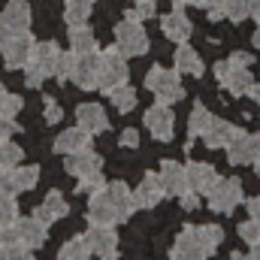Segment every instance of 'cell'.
I'll return each instance as SVG.
<instances>
[{
    "instance_id": "cell-1",
    "label": "cell",
    "mask_w": 260,
    "mask_h": 260,
    "mask_svg": "<svg viewBox=\"0 0 260 260\" xmlns=\"http://www.w3.org/2000/svg\"><path fill=\"white\" fill-rule=\"evenodd\" d=\"M58 55H61L58 43H52V40H49V43H34L27 64L21 67V70H24V85H27V88H40V85L55 73Z\"/></svg>"
},
{
    "instance_id": "cell-2",
    "label": "cell",
    "mask_w": 260,
    "mask_h": 260,
    "mask_svg": "<svg viewBox=\"0 0 260 260\" xmlns=\"http://www.w3.org/2000/svg\"><path fill=\"white\" fill-rule=\"evenodd\" d=\"M127 79H130V70H127V61H124V55H121V49H118V46H112V49L100 52L97 91H103V94H112L115 88L127 85Z\"/></svg>"
},
{
    "instance_id": "cell-3",
    "label": "cell",
    "mask_w": 260,
    "mask_h": 260,
    "mask_svg": "<svg viewBox=\"0 0 260 260\" xmlns=\"http://www.w3.org/2000/svg\"><path fill=\"white\" fill-rule=\"evenodd\" d=\"M145 88H148L160 103H170V106L185 97L182 73H179V70H167V67H151L148 76H145Z\"/></svg>"
},
{
    "instance_id": "cell-4",
    "label": "cell",
    "mask_w": 260,
    "mask_h": 260,
    "mask_svg": "<svg viewBox=\"0 0 260 260\" xmlns=\"http://www.w3.org/2000/svg\"><path fill=\"white\" fill-rule=\"evenodd\" d=\"M215 79L233 97H248V88L254 85V76H251L248 67H236V64H230V61H218L215 64Z\"/></svg>"
},
{
    "instance_id": "cell-5",
    "label": "cell",
    "mask_w": 260,
    "mask_h": 260,
    "mask_svg": "<svg viewBox=\"0 0 260 260\" xmlns=\"http://www.w3.org/2000/svg\"><path fill=\"white\" fill-rule=\"evenodd\" d=\"M115 46L121 49V55L124 58H139V55H145L148 52V37H145V30H142V21H118V27H115Z\"/></svg>"
},
{
    "instance_id": "cell-6",
    "label": "cell",
    "mask_w": 260,
    "mask_h": 260,
    "mask_svg": "<svg viewBox=\"0 0 260 260\" xmlns=\"http://www.w3.org/2000/svg\"><path fill=\"white\" fill-rule=\"evenodd\" d=\"M30 49H34V37L27 30L0 37V55H3L6 70H21L27 64V58H30Z\"/></svg>"
},
{
    "instance_id": "cell-7",
    "label": "cell",
    "mask_w": 260,
    "mask_h": 260,
    "mask_svg": "<svg viewBox=\"0 0 260 260\" xmlns=\"http://www.w3.org/2000/svg\"><path fill=\"white\" fill-rule=\"evenodd\" d=\"M206 197H209V209L212 212L227 215V212H233L242 203V185H239V179H221Z\"/></svg>"
},
{
    "instance_id": "cell-8",
    "label": "cell",
    "mask_w": 260,
    "mask_h": 260,
    "mask_svg": "<svg viewBox=\"0 0 260 260\" xmlns=\"http://www.w3.org/2000/svg\"><path fill=\"white\" fill-rule=\"evenodd\" d=\"M145 127L151 130V136L157 139V142H170L173 139V124H176V112L170 109V103H154L148 112H145Z\"/></svg>"
},
{
    "instance_id": "cell-9",
    "label": "cell",
    "mask_w": 260,
    "mask_h": 260,
    "mask_svg": "<svg viewBox=\"0 0 260 260\" xmlns=\"http://www.w3.org/2000/svg\"><path fill=\"white\" fill-rule=\"evenodd\" d=\"M30 27V6L27 0H9L0 12V37L9 34H21Z\"/></svg>"
},
{
    "instance_id": "cell-10",
    "label": "cell",
    "mask_w": 260,
    "mask_h": 260,
    "mask_svg": "<svg viewBox=\"0 0 260 260\" xmlns=\"http://www.w3.org/2000/svg\"><path fill=\"white\" fill-rule=\"evenodd\" d=\"M260 157V133H239L230 145H227V160L233 167H245L254 164Z\"/></svg>"
},
{
    "instance_id": "cell-11",
    "label": "cell",
    "mask_w": 260,
    "mask_h": 260,
    "mask_svg": "<svg viewBox=\"0 0 260 260\" xmlns=\"http://www.w3.org/2000/svg\"><path fill=\"white\" fill-rule=\"evenodd\" d=\"M157 179H160V188H164V197H182L191 182H188V170L176 160H164L160 170H157Z\"/></svg>"
},
{
    "instance_id": "cell-12",
    "label": "cell",
    "mask_w": 260,
    "mask_h": 260,
    "mask_svg": "<svg viewBox=\"0 0 260 260\" xmlns=\"http://www.w3.org/2000/svg\"><path fill=\"white\" fill-rule=\"evenodd\" d=\"M91 248V254L97 257H106V254H118V233L112 227H100V224H91L88 233L82 236Z\"/></svg>"
},
{
    "instance_id": "cell-13",
    "label": "cell",
    "mask_w": 260,
    "mask_h": 260,
    "mask_svg": "<svg viewBox=\"0 0 260 260\" xmlns=\"http://www.w3.org/2000/svg\"><path fill=\"white\" fill-rule=\"evenodd\" d=\"M97 73H100V55L97 52L76 55V67H73L70 82H76L82 91H91V88H97Z\"/></svg>"
},
{
    "instance_id": "cell-14",
    "label": "cell",
    "mask_w": 260,
    "mask_h": 260,
    "mask_svg": "<svg viewBox=\"0 0 260 260\" xmlns=\"http://www.w3.org/2000/svg\"><path fill=\"white\" fill-rule=\"evenodd\" d=\"M206 257H209V251L203 248V242H200L197 230H191V227H185V230L179 233V239L173 242V251H170V260H206Z\"/></svg>"
},
{
    "instance_id": "cell-15",
    "label": "cell",
    "mask_w": 260,
    "mask_h": 260,
    "mask_svg": "<svg viewBox=\"0 0 260 260\" xmlns=\"http://www.w3.org/2000/svg\"><path fill=\"white\" fill-rule=\"evenodd\" d=\"M103 167V157L94 151V148H79V151H73V154H64V170L70 176H88V173H97Z\"/></svg>"
},
{
    "instance_id": "cell-16",
    "label": "cell",
    "mask_w": 260,
    "mask_h": 260,
    "mask_svg": "<svg viewBox=\"0 0 260 260\" xmlns=\"http://www.w3.org/2000/svg\"><path fill=\"white\" fill-rule=\"evenodd\" d=\"M106 197H109V203H112V209H115L118 224L130 221V215L136 212V200H133V191H130L127 185H124V182H112V185H106Z\"/></svg>"
},
{
    "instance_id": "cell-17",
    "label": "cell",
    "mask_w": 260,
    "mask_h": 260,
    "mask_svg": "<svg viewBox=\"0 0 260 260\" xmlns=\"http://www.w3.org/2000/svg\"><path fill=\"white\" fill-rule=\"evenodd\" d=\"M76 121H79V127L88 130L91 136L109 130V115H106V109H103L100 103H82V106L76 109Z\"/></svg>"
},
{
    "instance_id": "cell-18",
    "label": "cell",
    "mask_w": 260,
    "mask_h": 260,
    "mask_svg": "<svg viewBox=\"0 0 260 260\" xmlns=\"http://www.w3.org/2000/svg\"><path fill=\"white\" fill-rule=\"evenodd\" d=\"M188 182H191V191L197 194H209L218 182H221V176H218V170L212 167V164H203V160H191L188 167Z\"/></svg>"
},
{
    "instance_id": "cell-19",
    "label": "cell",
    "mask_w": 260,
    "mask_h": 260,
    "mask_svg": "<svg viewBox=\"0 0 260 260\" xmlns=\"http://www.w3.org/2000/svg\"><path fill=\"white\" fill-rule=\"evenodd\" d=\"M88 224H100V227L118 224L115 209H112V203L106 197V188H100L97 194H91V200H88Z\"/></svg>"
},
{
    "instance_id": "cell-20",
    "label": "cell",
    "mask_w": 260,
    "mask_h": 260,
    "mask_svg": "<svg viewBox=\"0 0 260 260\" xmlns=\"http://www.w3.org/2000/svg\"><path fill=\"white\" fill-rule=\"evenodd\" d=\"M160 30H164V37L167 40H173V43H185L188 37H191V18L182 12V6H176L173 12H167L164 18H160Z\"/></svg>"
},
{
    "instance_id": "cell-21",
    "label": "cell",
    "mask_w": 260,
    "mask_h": 260,
    "mask_svg": "<svg viewBox=\"0 0 260 260\" xmlns=\"http://www.w3.org/2000/svg\"><path fill=\"white\" fill-rule=\"evenodd\" d=\"M67 215H70V203L64 200L61 191H49L46 200L34 209V218H40L43 224H55V221H61Z\"/></svg>"
},
{
    "instance_id": "cell-22",
    "label": "cell",
    "mask_w": 260,
    "mask_h": 260,
    "mask_svg": "<svg viewBox=\"0 0 260 260\" xmlns=\"http://www.w3.org/2000/svg\"><path fill=\"white\" fill-rule=\"evenodd\" d=\"M242 130L236 127L233 121H224V118H212V124L206 127L203 133V142L209 145V148H227L236 136H239Z\"/></svg>"
},
{
    "instance_id": "cell-23",
    "label": "cell",
    "mask_w": 260,
    "mask_h": 260,
    "mask_svg": "<svg viewBox=\"0 0 260 260\" xmlns=\"http://www.w3.org/2000/svg\"><path fill=\"white\" fill-rule=\"evenodd\" d=\"M18 224V239L27 245V248H43L46 239H49V224H43L40 218H15Z\"/></svg>"
},
{
    "instance_id": "cell-24",
    "label": "cell",
    "mask_w": 260,
    "mask_h": 260,
    "mask_svg": "<svg viewBox=\"0 0 260 260\" xmlns=\"http://www.w3.org/2000/svg\"><path fill=\"white\" fill-rule=\"evenodd\" d=\"M133 200H136V209H154L160 200H164V188H160V179L157 173H145L139 188L133 191Z\"/></svg>"
},
{
    "instance_id": "cell-25",
    "label": "cell",
    "mask_w": 260,
    "mask_h": 260,
    "mask_svg": "<svg viewBox=\"0 0 260 260\" xmlns=\"http://www.w3.org/2000/svg\"><path fill=\"white\" fill-rule=\"evenodd\" d=\"M88 142H91V133L76 124V127L61 130V133H58V139H55V151H58V154H73V151L85 148Z\"/></svg>"
},
{
    "instance_id": "cell-26",
    "label": "cell",
    "mask_w": 260,
    "mask_h": 260,
    "mask_svg": "<svg viewBox=\"0 0 260 260\" xmlns=\"http://www.w3.org/2000/svg\"><path fill=\"white\" fill-rule=\"evenodd\" d=\"M176 70L182 76H194L197 79V76L206 73V64H203V58L197 55L188 43H179V49H176Z\"/></svg>"
},
{
    "instance_id": "cell-27",
    "label": "cell",
    "mask_w": 260,
    "mask_h": 260,
    "mask_svg": "<svg viewBox=\"0 0 260 260\" xmlns=\"http://www.w3.org/2000/svg\"><path fill=\"white\" fill-rule=\"evenodd\" d=\"M70 52H76V55L97 52V37H94V30H91V27H85V24L70 27Z\"/></svg>"
},
{
    "instance_id": "cell-28",
    "label": "cell",
    "mask_w": 260,
    "mask_h": 260,
    "mask_svg": "<svg viewBox=\"0 0 260 260\" xmlns=\"http://www.w3.org/2000/svg\"><path fill=\"white\" fill-rule=\"evenodd\" d=\"M94 3H97V0H67V3H64V21L70 24V27L85 24V21L91 18Z\"/></svg>"
},
{
    "instance_id": "cell-29",
    "label": "cell",
    "mask_w": 260,
    "mask_h": 260,
    "mask_svg": "<svg viewBox=\"0 0 260 260\" xmlns=\"http://www.w3.org/2000/svg\"><path fill=\"white\" fill-rule=\"evenodd\" d=\"M12 173V182H15V191L21 194V191H34L37 188V182H40V167H12L9 170Z\"/></svg>"
},
{
    "instance_id": "cell-30",
    "label": "cell",
    "mask_w": 260,
    "mask_h": 260,
    "mask_svg": "<svg viewBox=\"0 0 260 260\" xmlns=\"http://www.w3.org/2000/svg\"><path fill=\"white\" fill-rule=\"evenodd\" d=\"M212 112L203 106V103H197L194 109H191V118H188V139H197V136H203L206 133V127L212 124Z\"/></svg>"
},
{
    "instance_id": "cell-31",
    "label": "cell",
    "mask_w": 260,
    "mask_h": 260,
    "mask_svg": "<svg viewBox=\"0 0 260 260\" xmlns=\"http://www.w3.org/2000/svg\"><path fill=\"white\" fill-rule=\"evenodd\" d=\"M221 3V12H224V18H230V21H245V18H251V0H218Z\"/></svg>"
},
{
    "instance_id": "cell-32",
    "label": "cell",
    "mask_w": 260,
    "mask_h": 260,
    "mask_svg": "<svg viewBox=\"0 0 260 260\" xmlns=\"http://www.w3.org/2000/svg\"><path fill=\"white\" fill-rule=\"evenodd\" d=\"M58 260H91V248H88V242L82 236H76V239H70V242L61 245Z\"/></svg>"
},
{
    "instance_id": "cell-33",
    "label": "cell",
    "mask_w": 260,
    "mask_h": 260,
    "mask_svg": "<svg viewBox=\"0 0 260 260\" xmlns=\"http://www.w3.org/2000/svg\"><path fill=\"white\" fill-rule=\"evenodd\" d=\"M197 236H200V242H203V248L212 254L221 242H224V230L218 227V224H200V227H194Z\"/></svg>"
},
{
    "instance_id": "cell-34",
    "label": "cell",
    "mask_w": 260,
    "mask_h": 260,
    "mask_svg": "<svg viewBox=\"0 0 260 260\" xmlns=\"http://www.w3.org/2000/svg\"><path fill=\"white\" fill-rule=\"evenodd\" d=\"M109 100H112V106H115L121 115H127V112H133V106H136V91H133L130 85H121V88H115V91L109 94Z\"/></svg>"
},
{
    "instance_id": "cell-35",
    "label": "cell",
    "mask_w": 260,
    "mask_h": 260,
    "mask_svg": "<svg viewBox=\"0 0 260 260\" xmlns=\"http://www.w3.org/2000/svg\"><path fill=\"white\" fill-rule=\"evenodd\" d=\"M21 157H24L21 145H15L12 139H0V167H3V170L18 167V164H21Z\"/></svg>"
},
{
    "instance_id": "cell-36",
    "label": "cell",
    "mask_w": 260,
    "mask_h": 260,
    "mask_svg": "<svg viewBox=\"0 0 260 260\" xmlns=\"http://www.w3.org/2000/svg\"><path fill=\"white\" fill-rule=\"evenodd\" d=\"M21 106H24V100H21L18 94H9V91L0 85V115H3V118H15V115L21 112Z\"/></svg>"
},
{
    "instance_id": "cell-37",
    "label": "cell",
    "mask_w": 260,
    "mask_h": 260,
    "mask_svg": "<svg viewBox=\"0 0 260 260\" xmlns=\"http://www.w3.org/2000/svg\"><path fill=\"white\" fill-rule=\"evenodd\" d=\"M157 15V3L154 0H133V9H127L130 21H145V18H154Z\"/></svg>"
},
{
    "instance_id": "cell-38",
    "label": "cell",
    "mask_w": 260,
    "mask_h": 260,
    "mask_svg": "<svg viewBox=\"0 0 260 260\" xmlns=\"http://www.w3.org/2000/svg\"><path fill=\"white\" fill-rule=\"evenodd\" d=\"M73 67H76V52H61L52 76H55L58 82H70V76H73Z\"/></svg>"
},
{
    "instance_id": "cell-39",
    "label": "cell",
    "mask_w": 260,
    "mask_h": 260,
    "mask_svg": "<svg viewBox=\"0 0 260 260\" xmlns=\"http://www.w3.org/2000/svg\"><path fill=\"white\" fill-rule=\"evenodd\" d=\"M100 188H106V179L100 176V170L97 173H88V176H79V185H76L79 194H97Z\"/></svg>"
},
{
    "instance_id": "cell-40",
    "label": "cell",
    "mask_w": 260,
    "mask_h": 260,
    "mask_svg": "<svg viewBox=\"0 0 260 260\" xmlns=\"http://www.w3.org/2000/svg\"><path fill=\"white\" fill-rule=\"evenodd\" d=\"M18 218V203L12 194H0V227Z\"/></svg>"
},
{
    "instance_id": "cell-41",
    "label": "cell",
    "mask_w": 260,
    "mask_h": 260,
    "mask_svg": "<svg viewBox=\"0 0 260 260\" xmlns=\"http://www.w3.org/2000/svg\"><path fill=\"white\" fill-rule=\"evenodd\" d=\"M239 239H242V242H248V245L260 242V221H254V218L242 221V224H239Z\"/></svg>"
},
{
    "instance_id": "cell-42",
    "label": "cell",
    "mask_w": 260,
    "mask_h": 260,
    "mask_svg": "<svg viewBox=\"0 0 260 260\" xmlns=\"http://www.w3.org/2000/svg\"><path fill=\"white\" fill-rule=\"evenodd\" d=\"M15 242H21V239H18V224H15V221H9V224H3V227H0V245H3V248H9V245H15Z\"/></svg>"
},
{
    "instance_id": "cell-43",
    "label": "cell",
    "mask_w": 260,
    "mask_h": 260,
    "mask_svg": "<svg viewBox=\"0 0 260 260\" xmlns=\"http://www.w3.org/2000/svg\"><path fill=\"white\" fill-rule=\"evenodd\" d=\"M43 106H46L43 112H46V121H49V124H58V121L64 118V112H61V106H58V100H55V97H46V100H43Z\"/></svg>"
},
{
    "instance_id": "cell-44",
    "label": "cell",
    "mask_w": 260,
    "mask_h": 260,
    "mask_svg": "<svg viewBox=\"0 0 260 260\" xmlns=\"http://www.w3.org/2000/svg\"><path fill=\"white\" fill-rule=\"evenodd\" d=\"M6 260H34V248H27L24 242H15L6 248Z\"/></svg>"
},
{
    "instance_id": "cell-45",
    "label": "cell",
    "mask_w": 260,
    "mask_h": 260,
    "mask_svg": "<svg viewBox=\"0 0 260 260\" xmlns=\"http://www.w3.org/2000/svg\"><path fill=\"white\" fill-rule=\"evenodd\" d=\"M0 194H18L15 191V182H12V173L9 170H0Z\"/></svg>"
},
{
    "instance_id": "cell-46",
    "label": "cell",
    "mask_w": 260,
    "mask_h": 260,
    "mask_svg": "<svg viewBox=\"0 0 260 260\" xmlns=\"http://www.w3.org/2000/svg\"><path fill=\"white\" fill-rule=\"evenodd\" d=\"M12 133H18L15 118H3V115H0V139H12Z\"/></svg>"
},
{
    "instance_id": "cell-47",
    "label": "cell",
    "mask_w": 260,
    "mask_h": 260,
    "mask_svg": "<svg viewBox=\"0 0 260 260\" xmlns=\"http://www.w3.org/2000/svg\"><path fill=\"white\" fill-rule=\"evenodd\" d=\"M121 145H124V148H136V145H139V130L136 127L124 130V133H121Z\"/></svg>"
},
{
    "instance_id": "cell-48",
    "label": "cell",
    "mask_w": 260,
    "mask_h": 260,
    "mask_svg": "<svg viewBox=\"0 0 260 260\" xmlns=\"http://www.w3.org/2000/svg\"><path fill=\"white\" fill-rule=\"evenodd\" d=\"M197 206H200V194H197V191H191V188H188V191L182 194V209H188V212H194Z\"/></svg>"
},
{
    "instance_id": "cell-49",
    "label": "cell",
    "mask_w": 260,
    "mask_h": 260,
    "mask_svg": "<svg viewBox=\"0 0 260 260\" xmlns=\"http://www.w3.org/2000/svg\"><path fill=\"white\" fill-rule=\"evenodd\" d=\"M230 64H236V67H251V64H254V58H251L248 52H233V55H230Z\"/></svg>"
},
{
    "instance_id": "cell-50",
    "label": "cell",
    "mask_w": 260,
    "mask_h": 260,
    "mask_svg": "<svg viewBox=\"0 0 260 260\" xmlns=\"http://www.w3.org/2000/svg\"><path fill=\"white\" fill-rule=\"evenodd\" d=\"M245 206H248V215H251L254 221H260V197H251Z\"/></svg>"
},
{
    "instance_id": "cell-51",
    "label": "cell",
    "mask_w": 260,
    "mask_h": 260,
    "mask_svg": "<svg viewBox=\"0 0 260 260\" xmlns=\"http://www.w3.org/2000/svg\"><path fill=\"white\" fill-rule=\"evenodd\" d=\"M248 97H251V100H254V103L260 106V82H254V85L248 88Z\"/></svg>"
},
{
    "instance_id": "cell-52",
    "label": "cell",
    "mask_w": 260,
    "mask_h": 260,
    "mask_svg": "<svg viewBox=\"0 0 260 260\" xmlns=\"http://www.w3.org/2000/svg\"><path fill=\"white\" fill-rule=\"evenodd\" d=\"M206 6V0H173V6Z\"/></svg>"
},
{
    "instance_id": "cell-53",
    "label": "cell",
    "mask_w": 260,
    "mask_h": 260,
    "mask_svg": "<svg viewBox=\"0 0 260 260\" xmlns=\"http://www.w3.org/2000/svg\"><path fill=\"white\" fill-rule=\"evenodd\" d=\"M248 260H260V242H254V245H251V254H248Z\"/></svg>"
},
{
    "instance_id": "cell-54",
    "label": "cell",
    "mask_w": 260,
    "mask_h": 260,
    "mask_svg": "<svg viewBox=\"0 0 260 260\" xmlns=\"http://www.w3.org/2000/svg\"><path fill=\"white\" fill-rule=\"evenodd\" d=\"M233 260H248V257H242V254H239V251H233Z\"/></svg>"
},
{
    "instance_id": "cell-55",
    "label": "cell",
    "mask_w": 260,
    "mask_h": 260,
    "mask_svg": "<svg viewBox=\"0 0 260 260\" xmlns=\"http://www.w3.org/2000/svg\"><path fill=\"white\" fill-rule=\"evenodd\" d=\"M100 260H118V254H106V257H100Z\"/></svg>"
},
{
    "instance_id": "cell-56",
    "label": "cell",
    "mask_w": 260,
    "mask_h": 260,
    "mask_svg": "<svg viewBox=\"0 0 260 260\" xmlns=\"http://www.w3.org/2000/svg\"><path fill=\"white\" fill-rule=\"evenodd\" d=\"M0 260H6V248L3 245H0Z\"/></svg>"
},
{
    "instance_id": "cell-57",
    "label": "cell",
    "mask_w": 260,
    "mask_h": 260,
    "mask_svg": "<svg viewBox=\"0 0 260 260\" xmlns=\"http://www.w3.org/2000/svg\"><path fill=\"white\" fill-rule=\"evenodd\" d=\"M254 167H257V179H260V157H257V160H254Z\"/></svg>"
},
{
    "instance_id": "cell-58",
    "label": "cell",
    "mask_w": 260,
    "mask_h": 260,
    "mask_svg": "<svg viewBox=\"0 0 260 260\" xmlns=\"http://www.w3.org/2000/svg\"><path fill=\"white\" fill-rule=\"evenodd\" d=\"M0 170H3V167H0Z\"/></svg>"
}]
</instances>
